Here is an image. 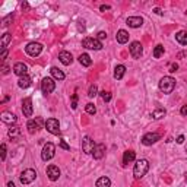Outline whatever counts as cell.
<instances>
[{
  "label": "cell",
  "instance_id": "2",
  "mask_svg": "<svg viewBox=\"0 0 187 187\" xmlns=\"http://www.w3.org/2000/svg\"><path fill=\"white\" fill-rule=\"evenodd\" d=\"M175 88V79L171 76H164L161 81H159V89L164 94H171Z\"/></svg>",
  "mask_w": 187,
  "mask_h": 187
},
{
  "label": "cell",
  "instance_id": "31",
  "mask_svg": "<svg viewBox=\"0 0 187 187\" xmlns=\"http://www.w3.org/2000/svg\"><path fill=\"white\" fill-rule=\"evenodd\" d=\"M162 54H164V45L158 44V45L154 48V57H155V58H159L161 56H162Z\"/></svg>",
  "mask_w": 187,
  "mask_h": 187
},
{
  "label": "cell",
  "instance_id": "49",
  "mask_svg": "<svg viewBox=\"0 0 187 187\" xmlns=\"http://www.w3.org/2000/svg\"><path fill=\"white\" fill-rule=\"evenodd\" d=\"M184 178H186V180H187V173H186V174H184Z\"/></svg>",
  "mask_w": 187,
  "mask_h": 187
},
{
  "label": "cell",
  "instance_id": "7",
  "mask_svg": "<svg viewBox=\"0 0 187 187\" xmlns=\"http://www.w3.org/2000/svg\"><path fill=\"white\" fill-rule=\"evenodd\" d=\"M41 89H43V92L45 95L51 94L56 89V82H54L53 77H44L43 82H41Z\"/></svg>",
  "mask_w": 187,
  "mask_h": 187
},
{
  "label": "cell",
  "instance_id": "15",
  "mask_svg": "<svg viewBox=\"0 0 187 187\" xmlns=\"http://www.w3.org/2000/svg\"><path fill=\"white\" fill-rule=\"evenodd\" d=\"M126 24L129 25L130 28H140L143 25V19L140 16H130V18H127Z\"/></svg>",
  "mask_w": 187,
  "mask_h": 187
},
{
  "label": "cell",
  "instance_id": "10",
  "mask_svg": "<svg viewBox=\"0 0 187 187\" xmlns=\"http://www.w3.org/2000/svg\"><path fill=\"white\" fill-rule=\"evenodd\" d=\"M129 51H130V56H132L133 58H140L142 53H143V48H142V44H140L139 41H133V43L130 44Z\"/></svg>",
  "mask_w": 187,
  "mask_h": 187
},
{
  "label": "cell",
  "instance_id": "30",
  "mask_svg": "<svg viewBox=\"0 0 187 187\" xmlns=\"http://www.w3.org/2000/svg\"><path fill=\"white\" fill-rule=\"evenodd\" d=\"M7 133H9L10 138H18V136L21 134V129L18 127V126H10V129H9Z\"/></svg>",
  "mask_w": 187,
  "mask_h": 187
},
{
  "label": "cell",
  "instance_id": "23",
  "mask_svg": "<svg viewBox=\"0 0 187 187\" xmlns=\"http://www.w3.org/2000/svg\"><path fill=\"white\" fill-rule=\"evenodd\" d=\"M124 73H126V66H124V64H119V66H115V69H114V77L117 79V81L123 79Z\"/></svg>",
  "mask_w": 187,
  "mask_h": 187
},
{
  "label": "cell",
  "instance_id": "41",
  "mask_svg": "<svg viewBox=\"0 0 187 187\" xmlns=\"http://www.w3.org/2000/svg\"><path fill=\"white\" fill-rule=\"evenodd\" d=\"M2 73H3V75H7V73H9V66L3 64V66H2Z\"/></svg>",
  "mask_w": 187,
  "mask_h": 187
},
{
  "label": "cell",
  "instance_id": "29",
  "mask_svg": "<svg viewBox=\"0 0 187 187\" xmlns=\"http://www.w3.org/2000/svg\"><path fill=\"white\" fill-rule=\"evenodd\" d=\"M167 114V111L164 110V108H157V110L152 111V119H155V120H159V119H162L164 115Z\"/></svg>",
  "mask_w": 187,
  "mask_h": 187
},
{
  "label": "cell",
  "instance_id": "20",
  "mask_svg": "<svg viewBox=\"0 0 187 187\" xmlns=\"http://www.w3.org/2000/svg\"><path fill=\"white\" fill-rule=\"evenodd\" d=\"M134 159H136V154H134L133 151H126L124 155H123V165H129L130 162H133Z\"/></svg>",
  "mask_w": 187,
  "mask_h": 187
},
{
  "label": "cell",
  "instance_id": "16",
  "mask_svg": "<svg viewBox=\"0 0 187 187\" xmlns=\"http://www.w3.org/2000/svg\"><path fill=\"white\" fill-rule=\"evenodd\" d=\"M43 124V120L41 119H37V120H29L26 127H28V132L29 133H35V132H38L40 127Z\"/></svg>",
  "mask_w": 187,
  "mask_h": 187
},
{
  "label": "cell",
  "instance_id": "24",
  "mask_svg": "<svg viewBox=\"0 0 187 187\" xmlns=\"http://www.w3.org/2000/svg\"><path fill=\"white\" fill-rule=\"evenodd\" d=\"M50 73H51L53 79H56V81H63V79H64V73H63L58 67H51V69H50Z\"/></svg>",
  "mask_w": 187,
  "mask_h": 187
},
{
  "label": "cell",
  "instance_id": "44",
  "mask_svg": "<svg viewBox=\"0 0 187 187\" xmlns=\"http://www.w3.org/2000/svg\"><path fill=\"white\" fill-rule=\"evenodd\" d=\"M6 57H7V50H3L2 54H0V58H2V60H6Z\"/></svg>",
  "mask_w": 187,
  "mask_h": 187
},
{
  "label": "cell",
  "instance_id": "9",
  "mask_svg": "<svg viewBox=\"0 0 187 187\" xmlns=\"http://www.w3.org/2000/svg\"><path fill=\"white\" fill-rule=\"evenodd\" d=\"M82 45L85 48H88V50H101V48H102V44H101L100 40L89 38V37L82 41Z\"/></svg>",
  "mask_w": 187,
  "mask_h": 187
},
{
  "label": "cell",
  "instance_id": "42",
  "mask_svg": "<svg viewBox=\"0 0 187 187\" xmlns=\"http://www.w3.org/2000/svg\"><path fill=\"white\" fill-rule=\"evenodd\" d=\"M184 140H186V139H184V136H183V134H180V136H178L177 139H175V142L181 145V143H184Z\"/></svg>",
  "mask_w": 187,
  "mask_h": 187
},
{
  "label": "cell",
  "instance_id": "8",
  "mask_svg": "<svg viewBox=\"0 0 187 187\" xmlns=\"http://www.w3.org/2000/svg\"><path fill=\"white\" fill-rule=\"evenodd\" d=\"M159 139H161V134L157 133V132H151V133H146L143 138H142V143H143L145 146H151V145L157 143Z\"/></svg>",
  "mask_w": 187,
  "mask_h": 187
},
{
  "label": "cell",
  "instance_id": "25",
  "mask_svg": "<svg viewBox=\"0 0 187 187\" xmlns=\"http://www.w3.org/2000/svg\"><path fill=\"white\" fill-rule=\"evenodd\" d=\"M79 63H81L82 66H85V67L91 66V64H92V60H91V57H89V54H86V53L81 54V56H79Z\"/></svg>",
  "mask_w": 187,
  "mask_h": 187
},
{
  "label": "cell",
  "instance_id": "17",
  "mask_svg": "<svg viewBox=\"0 0 187 187\" xmlns=\"http://www.w3.org/2000/svg\"><path fill=\"white\" fill-rule=\"evenodd\" d=\"M58 60H60L64 66H69V64H72L73 57H72V54L69 53V51H62V53L58 54Z\"/></svg>",
  "mask_w": 187,
  "mask_h": 187
},
{
  "label": "cell",
  "instance_id": "33",
  "mask_svg": "<svg viewBox=\"0 0 187 187\" xmlns=\"http://www.w3.org/2000/svg\"><path fill=\"white\" fill-rule=\"evenodd\" d=\"M96 94H98V88H96V85H91V86H89V91H88V96H89V98H94Z\"/></svg>",
  "mask_w": 187,
  "mask_h": 187
},
{
  "label": "cell",
  "instance_id": "1",
  "mask_svg": "<svg viewBox=\"0 0 187 187\" xmlns=\"http://www.w3.org/2000/svg\"><path fill=\"white\" fill-rule=\"evenodd\" d=\"M149 170V161L148 159H139L138 162L134 164V168H133V175L134 178H142L143 175H146Z\"/></svg>",
  "mask_w": 187,
  "mask_h": 187
},
{
  "label": "cell",
  "instance_id": "40",
  "mask_svg": "<svg viewBox=\"0 0 187 187\" xmlns=\"http://www.w3.org/2000/svg\"><path fill=\"white\" fill-rule=\"evenodd\" d=\"M177 69H178V64H177V63H173V64H170V72H171V73L177 72Z\"/></svg>",
  "mask_w": 187,
  "mask_h": 187
},
{
  "label": "cell",
  "instance_id": "13",
  "mask_svg": "<svg viewBox=\"0 0 187 187\" xmlns=\"http://www.w3.org/2000/svg\"><path fill=\"white\" fill-rule=\"evenodd\" d=\"M22 113H24L25 117H31L32 115V100L29 96L22 101Z\"/></svg>",
  "mask_w": 187,
  "mask_h": 187
},
{
  "label": "cell",
  "instance_id": "28",
  "mask_svg": "<svg viewBox=\"0 0 187 187\" xmlns=\"http://www.w3.org/2000/svg\"><path fill=\"white\" fill-rule=\"evenodd\" d=\"M111 180L108 177H100L96 180V187H110Z\"/></svg>",
  "mask_w": 187,
  "mask_h": 187
},
{
  "label": "cell",
  "instance_id": "6",
  "mask_svg": "<svg viewBox=\"0 0 187 187\" xmlns=\"http://www.w3.org/2000/svg\"><path fill=\"white\" fill-rule=\"evenodd\" d=\"M44 126H45L47 132H50L51 134H58L60 133V123H58L57 119H48V120H45Z\"/></svg>",
  "mask_w": 187,
  "mask_h": 187
},
{
  "label": "cell",
  "instance_id": "22",
  "mask_svg": "<svg viewBox=\"0 0 187 187\" xmlns=\"http://www.w3.org/2000/svg\"><path fill=\"white\" fill-rule=\"evenodd\" d=\"M2 121H3V123H7V124H12V123L16 121V115L9 113V111H5V113L2 114Z\"/></svg>",
  "mask_w": 187,
  "mask_h": 187
},
{
  "label": "cell",
  "instance_id": "19",
  "mask_svg": "<svg viewBox=\"0 0 187 187\" xmlns=\"http://www.w3.org/2000/svg\"><path fill=\"white\" fill-rule=\"evenodd\" d=\"M31 83H32V79L28 76V75H25V76H21L19 81H18V86L25 89V88H29L31 86Z\"/></svg>",
  "mask_w": 187,
  "mask_h": 187
},
{
  "label": "cell",
  "instance_id": "5",
  "mask_svg": "<svg viewBox=\"0 0 187 187\" xmlns=\"http://www.w3.org/2000/svg\"><path fill=\"white\" fill-rule=\"evenodd\" d=\"M25 51H26V54H29L31 57H37V56H40L41 54V51H43V44L40 43H29L26 47H25Z\"/></svg>",
  "mask_w": 187,
  "mask_h": 187
},
{
  "label": "cell",
  "instance_id": "3",
  "mask_svg": "<svg viewBox=\"0 0 187 187\" xmlns=\"http://www.w3.org/2000/svg\"><path fill=\"white\" fill-rule=\"evenodd\" d=\"M54 154H56V145L51 143V142H47V143L44 145L43 152H41L43 161H50L54 157Z\"/></svg>",
  "mask_w": 187,
  "mask_h": 187
},
{
  "label": "cell",
  "instance_id": "35",
  "mask_svg": "<svg viewBox=\"0 0 187 187\" xmlns=\"http://www.w3.org/2000/svg\"><path fill=\"white\" fill-rule=\"evenodd\" d=\"M0 154H2V161H5L6 159V145L2 143V146H0Z\"/></svg>",
  "mask_w": 187,
  "mask_h": 187
},
{
  "label": "cell",
  "instance_id": "18",
  "mask_svg": "<svg viewBox=\"0 0 187 187\" xmlns=\"http://www.w3.org/2000/svg\"><path fill=\"white\" fill-rule=\"evenodd\" d=\"M94 158L95 159H101L102 157H104V154H105V145L104 143H98L95 145V149H94Z\"/></svg>",
  "mask_w": 187,
  "mask_h": 187
},
{
  "label": "cell",
  "instance_id": "27",
  "mask_svg": "<svg viewBox=\"0 0 187 187\" xmlns=\"http://www.w3.org/2000/svg\"><path fill=\"white\" fill-rule=\"evenodd\" d=\"M175 40H177L181 45H187V32L186 31H180V32H177L175 34Z\"/></svg>",
  "mask_w": 187,
  "mask_h": 187
},
{
  "label": "cell",
  "instance_id": "32",
  "mask_svg": "<svg viewBox=\"0 0 187 187\" xmlns=\"http://www.w3.org/2000/svg\"><path fill=\"white\" fill-rule=\"evenodd\" d=\"M85 110H86L88 114H91V115H94L96 113V108H95V105H94L92 102H89V104H86V105H85Z\"/></svg>",
  "mask_w": 187,
  "mask_h": 187
},
{
  "label": "cell",
  "instance_id": "48",
  "mask_svg": "<svg viewBox=\"0 0 187 187\" xmlns=\"http://www.w3.org/2000/svg\"><path fill=\"white\" fill-rule=\"evenodd\" d=\"M186 54H187V53H180V54H178V56H177V57H184Z\"/></svg>",
  "mask_w": 187,
  "mask_h": 187
},
{
  "label": "cell",
  "instance_id": "46",
  "mask_svg": "<svg viewBox=\"0 0 187 187\" xmlns=\"http://www.w3.org/2000/svg\"><path fill=\"white\" fill-rule=\"evenodd\" d=\"M154 12H155V13H157V15H162V13H164V12H162V10H161V9H159V7H155V9H154Z\"/></svg>",
  "mask_w": 187,
  "mask_h": 187
},
{
  "label": "cell",
  "instance_id": "26",
  "mask_svg": "<svg viewBox=\"0 0 187 187\" xmlns=\"http://www.w3.org/2000/svg\"><path fill=\"white\" fill-rule=\"evenodd\" d=\"M10 41H12V35H10L9 32L3 34V37H2V43H0V45H2V51L7 48V45H9Z\"/></svg>",
  "mask_w": 187,
  "mask_h": 187
},
{
  "label": "cell",
  "instance_id": "12",
  "mask_svg": "<svg viewBox=\"0 0 187 187\" xmlns=\"http://www.w3.org/2000/svg\"><path fill=\"white\" fill-rule=\"evenodd\" d=\"M47 177L50 178L51 181H57L58 177H60V170H58L57 165H54V164L48 165L47 167Z\"/></svg>",
  "mask_w": 187,
  "mask_h": 187
},
{
  "label": "cell",
  "instance_id": "34",
  "mask_svg": "<svg viewBox=\"0 0 187 187\" xmlns=\"http://www.w3.org/2000/svg\"><path fill=\"white\" fill-rule=\"evenodd\" d=\"M101 98H102V101H105V102H110V101H111V94H110V92L102 91V92H101Z\"/></svg>",
  "mask_w": 187,
  "mask_h": 187
},
{
  "label": "cell",
  "instance_id": "14",
  "mask_svg": "<svg viewBox=\"0 0 187 187\" xmlns=\"http://www.w3.org/2000/svg\"><path fill=\"white\" fill-rule=\"evenodd\" d=\"M26 72H28V66L25 64V63L22 62H18L13 64V73L15 75H18V76H25L26 75Z\"/></svg>",
  "mask_w": 187,
  "mask_h": 187
},
{
  "label": "cell",
  "instance_id": "43",
  "mask_svg": "<svg viewBox=\"0 0 187 187\" xmlns=\"http://www.w3.org/2000/svg\"><path fill=\"white\" fill-rule=\"evenodd\" d=\"M180 113H181L183 115H186V117H187V104H186V105H183V107H181V110H180Z\"/></svg>",
  "mask_w": 187,
  "mask_h": 187
},
{
  "label": "cell",
  "instance_id": "4",
  "mask_svg": "<svg viewBox=\"0 0 187 187\" xmlns=\"http://www.w3.org/2000/svg\"><path fill=\"white\" fill-rule=\"evenodd\" d=\"M37 178V173H35V170H32V168H28V170H25L24 173L21 174V183L22 184H31V183L34 181Z\"/></svg>",
  "mask_w": 187,
  "mask_h": 187
},
{
  "label": "cell",
  "instance_id": "38",
  "mask_svg": "<svg viewBox=\"0 0 187 187\" xmlns=\"http://www.w3.org/2000/svg\"><path fill=\"white\" fill-rule=\"evenodd\" d=\"M107 38V32H104V31H100V32H98V37H96V40H105Z\"/></svg>",
  "mask_w": 187,
  "mask_h": 187
},
{
  "label": "cell",
  "instance_id": "21",
  "mask_svg": "<svg viewBox=\"0 0 187 187\" xmlns=\"http://www.w3.org/2000/svg\"><path fill=\"white\" fill-rule=\"evenodd\" d=\"M115 38H117V43L126 44L127 41H129V32L124 31V29H120V31L117 32V35H115Z\"/></svg>",
  "mask_w": 187,
  "mask_h": 187
},
{
  "label": "cell",
  "instance_id": "47",
  "mask_svg": "<svg viewBox=\"0 0 187 187\" xmlns=\"http://www.w3.org/2000/svg\"><path fill=\"white\" fill-rule=\"evenodd\" d=\"M7 187H15V184L12 181H9V183H7Z\"/></svg>",
  "mask_w": 187,
  "mask_h": 187
},
{
  "label": "cell",
  "instance_id": "11",
  "mask_svg": "<svg viewBox=\"0 0 187 187\" xmlns=\"http://www.w3.org/2000/svg\"><path fill=\"white\" fill-rule=\"evenodd\" d=\"M94 149H95V143H94V140H92L89 136H85L83 140H82V151H83L85 154H92V152H94Z\"/></svg>",
  "mask_w": 187,
  "mask_h": 187
},
{
  "label": "cell",
  "instance_id": "39",
  "mask_svg": "<svg viewBox=\"0 0 187 187\" xmlns=\"http://www.w3.org/2000/svg\"><path fill=\"white\" fill-rule=\"evenodd\" d=\"M72 100H73V102H72V108H73V110H76V107H77V102H76V100H77V95H76V94H73Z\"/></svg>",
  "mask_w": 187,
  "mask_h": 187
},
{
  "label": "cell",
  "instance_id": "45",
  "mask_svg": "<svg viewBox=\"0 0 187 187\" xmlns=\"http://www.w3.org/2000/svg\"><path fill=\"white\" fill-rule=\"evenodd\" d=\"M111 9V7H110V6H108V5H102V6H101V7H100V10H101V12H105V10H110Z\"/></svg>",
  "mask_w": 187,
  "mask_h": 187
},
{
  "label": "cell",
  "instance_id": "36",
  "mask_svg": "<svg viewBox=\"0 0 187 187\" xmlns=\"http://www.w3.org/2000/svg\"><path fill=\"white\" fill-rule=\"evenodd\" d=\"M58 146H60V148L62 149H64V151H69V149H70V146H69V145L66 143V140H60V143H58Z\"/></svg>",
  "mask_w": 187,
  "mask_h": 187
},
{
  "label": "cell",
  "instance_id": "37",
  "mask_svg": "<svg viewBox=\"0 0 187 187\" xmlns=\"http://www.w3.org/2000/svg\"><path fill=\"white\" fill-rule=\"evenodd\" d=\"M10 21H12V15H9V16H6L5 19L2 21V24H3V26H7V25H9V22Z\"/></svg>",
  "mask_w": 187,
  "mask_h": 187
}]
</instances>
